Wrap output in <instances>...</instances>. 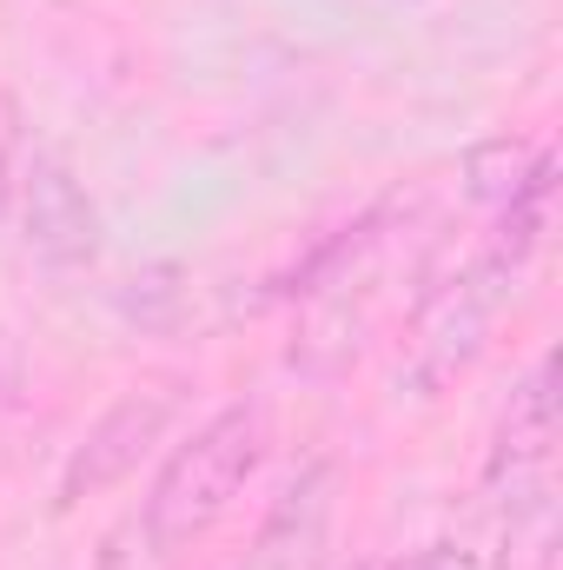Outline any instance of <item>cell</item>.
Segmentation results:
<instances>
[{"label": "cell", "mask_w": 563, "mask_h": 570, "mask_svg": "<svg viewBox=\"0 0 563 570\" xmlns=\"http://www.w3.org/2000/svg\"><path fill=\"white\" fill-rule=\"evenodd\" d=\"M551 444H557V392H551V358H537L524 372V385L511 392V412L491 444V484L511 478V491L537 484L551 471Z\"/></svg>", "instance_id": "cell-5"}, {"label": "cell", "mask_w": 563, "mask_h": 570, "mask_svg": "<svg viewBox=\"0 0 563 570\" xmlns=\"http://www.w3.org/2000/svg\"><path fill=\"white\" fill-rule=\"evenodd\" d=\"M20 226L47 266H93V253H100V213H93L87 186L73 179V166L53 153H33V166L20 179Z\"/></svg>", "instance_id": "cell-3"}, {"label": "cell", "mask_w": 563, "mask_h": 570, "mask_svg": "<svg viewBox=\"0 0 563 570\" xmlns=\"http://www.w3.org/2000/svg\"><path fill=\"white\" fill-rule=\"evenodd\" d=\"M266 458V412L259 405H226L213 412L192 438H179L146 491V504L127 518L159 558H186L246 491V478Z\"/></svg>", "instance_id": "cell-1"}, {"label": "cell", "mask_w": 563, "mask_h": 570, "mask_svg": "<svg viewBox=\"0 0 563 570\" xmlns=\"http://www.w3.org/2000/svg\"><path fill=\"white\" fill-rule=\"evenodd\" d=\"M325 531H332V464H312L279 491V504L266 511L239 570H318Z\"/></svg>", "instance_id": "cell-4"}, {"label": "cell", "mask_w": 563, "mask_h": 570, "mask_svg": "<svg viewBox=\"0 0 563 570\" xmlns=\"http://www.w3.org/2000/svg\"><path fill=\"white\" fill-rule=\"evenodd\" d=\"M7 186H13V179H7V146H0V213H7Z\"/></svg>", "instance_id": "cell-6"}, {"label": "cell", "mask_w": 563, "mask_h": 570, "mask_svg": "<svg viewBox=\"0 0 563 570\" xmlns=\"http://www.w3.org/2000/svg\"><path fill=\"white\" fill-rule=\"evenodd\" d=\"M179 419V385H134L127 399H113L100 412V425L80 438V451L67 458V478H60V504H80L107 484H120L146 451L166 438V425Z\"/></svg>", "instance_id": "cell-2"}]
</instances>
